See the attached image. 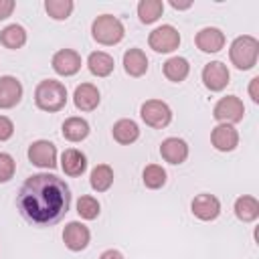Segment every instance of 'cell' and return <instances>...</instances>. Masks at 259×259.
Segmentation results:
<instances>
[{"instance_id": "f546056e", "label": "cell", "mask_w": 259, "mask_h": 259, "mask_svg": "<svg viewBox=\"0 0 259 259\" xmlns=\"http://www.w3.org/2000/svg\"><path fill=\"white\" fill-rule=\"evenodd\" d=\"M99 202H97V198H93V196H89V194H85V196H81L79 200H77V212H79V217L81 219H87V221H93V219H97L99 217Z\"/></svg>"}, {"instance_id": "277c9868", "label": "cell", "mask_w": 259, "mask_h": 259, "mask_svg": "<svg viewBox=\"0 0 259 259\" xmlns=\"http://www.w3.org/2000/svg\"><path fill=\"white\" fill-rule=\"evenodd\" d=\"M91 34H93V38L97 42L109 47V45H117L123 38L125 30H123V24L119 22V18H115L111 14H101V16H97L93 20Z\"/></svg>"}, {"instance_id": "83f0119b", "label": "cell", "mask_w": 259, "mask_h": 259, "mask_svg": "<svg viewBox=\"0 0 259 259\" xmlns=\"http://www.w3.org/2000/svg\"><path fill=\"white\" fill-rule=\"evenodd\" d=\"M142 180H144L146 188H152V190L162 188L166 184V170L162 166H158V164H150V166L144 168Z\"/></svg>"}, {"instance_id": "2e32d148", "label": "cell", "mask_w": 259, "mask_h": 259, "mask_svg": "<svg viewBox=\"0 0 259 259\" xmlns=\"http://www.w3.org/2000/svg\"><path fill=\"white\" fill-rule=\"evenodd\" d=\"M160 154L170 164H182L188 158V144L180 138H166L160 146Z\"/></svg>"}, {"instance_id": "7c38bea8", "label": "cell", "mask_w": 259, "mask_h": 259, "mask_svg": "<svg viewBox=\"0 0 259 259\" xmlns=\"http://www.w3.org/2000/svg\"><path fill=\"white\" fill-rule=\"evenodd\" d=\"M53 69L63 77H71L81 69V57L73 49H61L53 55Z\"/></svg>"}, {"instance_id": "30bf717a", "label": "cell", "mask_w": 259, "mask_h": 259, "mask_svg": "<svg viewBox=\"0 0 259 259\" xmlns=\"http://www.w3.org/2000/svg\"><path fill=\"white\" fill-rule=\"evenodd\" d=\"M190 208H192V214L196 219H200V221H214L221 214V202H219V198L214 194H206V192L194 196Z\"/></svg>"}, {"instance_id": "e0dca14e", "label": "cell", "mask_w": 259, "mask_h": 259, "mask_svg": "<svg viewBox=\"0 0 259 259\" xmlns=\"http://www.w3.org/2000/svg\"><path fill=\"white\" fill-rule=\"evenodd\" d=\"M99 91L95 85L91 83H81L77 89H75V95H73V101H75V107L81 109V111H93L97 105H99Z\"/></svg>"}, {"instance_id": "7402d4cb", "label": "cell", "mask_w": 259, "mask_h": 259, "mask_svg": "<svg viewBox=\"0 0 259 259\" xmlns=\"http://www.w3.org/2000/svg\"><path fill=\"white\" fill-rule=\"evenodd\" d=\"M87 67L95 77H107L113 71V57L103 53V51H95L89 55Z\"/></svg>"}, {"instance_id": "4dcf8cb0", "label": "cell", "mask_w": 259, "mask_h": 259, "mask_svg": "<svg viewBox=\"0 0 259 259\" xmlns=\"http://www.w3.org/2000/svg\"><path fill=\"white\" fill-rule=\"evenodd\" d=\"M16 172V162L10 154L0 152V182H8Z\"/></svg>"}, {"instance_id": "1f68e13d", "label": "cell", "mask_w": 259, "mask_h": 259, "mask_svg": "<svg viewBox=\"0 0 259 259\" xmlns=\"http://www.w3.org/2000/svg\"><path fill=\"white\" fill-rule=\"evenodd\" d=\"M12 134H14V123L6 115H0V142H6Z\"/></svg>"}, {"instance_id": "9c48e42d", "label": "cell", "mask_w": 259, "mask_h": 259, "mask_svg": "<svg viewBox=\"0 0 259 259\" xmlns=\"http://www.w3.org/2000/svg\"><path fill=\"white\" fill-rule=\"evenodd\" d=\"M89 239H91V233L83 223L71 221L63 229V243L71 251H83L89 245Z\"/></svg>"}, {"instance_id": "cb8c5ba5", "label": "cell", "mask_w": 259, "mask_h": 259, "mask_svg": "<svg viewBox=\"0 0 259 259\" xmlns=\"http://www.w3.org/2000/svg\"><path fill=\"white\" fill-rule=\"evenodd\" d=\"M188 71H190V65L184 57H172L164 63V75L174 83L184 81L188 77Z\"/></svg>"}, {"instance_id": "44dd1931", "label": "cell", "mask_w": 259, "mask_h": 259, "mask_svg": "<svg viewBox=\"0 0 259 259\" xmlns=\"http://www.w3.org/2000/svg\"><path fill=\"white\" fill-rule=\"evenodd\" d=\"M235 214L237 219H241L243 223H251L259 217V200L255 196H239L235 200Z\"/></svg>"}, {"instance_id": "ba28073f", "label": "cell", "mask_w": 259, "mask_h": 259, "mask_svg": "<svg viewBox=\"0 0 259 259\" xmlns=\"http://www.w3.org/2000/svg\"><path fill=\"white\" fill-rule=\"evenodd\" d=\"M28 160L38 168H55L57 166V148L49 140H36L28 148Z\"/></svg>"}, {"instance_id": "603a6c76", "label": "cell", "mask_w": 259, "mask_h": 259, "mask_svg": "<svg viewBox=\"0 0 259 259\" xmlns=\"http://www.w3.org/2000/svg\"><path fill=\"white\" fill-rule=\"evenodd\" d=\"M89 136V123L83 117H69L63 123V138L69 142H81Z\"/></svg>"}, {"instance_id": "e575fe53", "label": "cell", "mask_w": 259, "mask_h": 259, "mask_svg": "<svg viewBox=\"0 0 259 259\" xmlns=\"http://www.w3.org/2000/svg\"><path fill=\"white\" fill-rule=\"evenodd\" d=\"M99 259H123V255L117 251V249H107V251H103L101 253V257Z\"/></svg>"}, {"instance_id": "4316f807", "label": "cell", "mask_w": 259, "mask_h": 259, "mask_svg": "<svg viewBox=\"0 0 259 259\" xmlns=\"http://www.w3.org/2000/svg\"><path fill=\"white\" fill-rule=\"evenodd\" d=\"M164 12V4L162 0H142L138 4V16L144 24H152L156 22Z\"/></svg>"}, {"instance_id": "484cf974", "label": "cell", "mask_w": 259, "mask_h": 259, "mask_svg": "<svg viewBox=\"0 0 259 259\" xmlns=\"http://www.w3.org/2000/svg\"><path fill=\"white\" fill-rule=\"evenodd\" d=\"M0 42L6 49H20L26 42V30L20 24H8L0 32Z\"/></svg>"}, {"instance_id": "836d02e7", "label": "cell", "mask_w": 259, "mask_h": 259, "mask_svg": "<svg viewBox=\"0 0 259 259\" xmlns=\"http://www.w3.org/2000/svg\"><path fill=\"white\" fill-rule=\"evenodd\" d=\"M259 77H253L251 79V85H249V95H251V99L255 101V103H259Z\"/></svg>"}, {"instance_id": "52a82bcc", "label": "cell", "mask_w": 259, "mask_h": 259, "mask_svg": "<svg viewBox=\"0 0 259 259\" xmlns=\"http://www.w3.org/2000/svg\"><path fill=\"white\" fill-rule=\"evenodd\" d=\"M140 115H142V119L150 125V127H166L168 123H170V119H172V111H170V107L164 103V101H160V99H148L144 105H142V109H140Z\"/></svg>"}, {"instance_id": "ffe728a7", "label": "cell", "mask_w": 259, "mask_h": 259, "mask_svg": "<svg viewBox=\"0 0 259 259\" xmlns=\"http://www.w3.org/2000/svg\"><path fill=\"white\" fill-rule=\"evenodd\" d=\"M113 140L119 144H134L140 138V127L134 119H119L113 123Z\"/></svg>"}, {"instance_id": "4fadbf2b", "label": "cell", "mask_w": 259, "mask_h": 259, "mask_svg": "<svg viewBox=\"0 0 259 259\" xmlns=\"http://www.w3.org/2000/svg\"><path fill=\"white\" fill-rule=\"evenodd\" d=\"M210 142L219 152H233L239 146V132L231 123H219L210 134Z\"/></svg>"}, {"instance_id": "8992f818", "label": "cell", "mask_w": 259, "mask_h": 259, "mask_svg": "<svg viewBox=\"0 0 259 259\" xmlns=\"http://www.w3.org/2000/svg\"><path fill=\"white\" fill-rule=\"evenodd\" d=\"M148 45L156 53H172L180 45V32L172 24H162L150 32Z\"/></svg>"}, {"instance_id": "d590c367", "label": "cell", "mask_w": 259, "mask_h": 259, "mask_svg": "<svg viewBox=\"0 0 259 259\" xmlns=\"http://www.w3.org/2000/svg\"><path fill=\"white\" fill-rule=\"evenodd\" d=\"M170 6L176 8V10H184V8H190L192 2H176V0H170Z\"/></svg>"}, {"instance_id": "8fae6325", "label": "cell", "mask_w": 259, "mask_h": 259, "mask_svg": "<svg viewBox=\"0 0 259 259\" xmlns=\"http://www.w3.org/2000/svg\"><path fill=\"white\" fill-rule=\"evenodd\" d=\"M229 77H231L229 69L221 61H212V63L204 65V69H202V81H204L206 89H210V91H223L229 83Z\"/></svg>"}, {"instance_id": "d6986e66", "label": "cell", "mask_w": 259, "mask_h": 259, "mask_svg": "<svg viewBox=\"0 0 259 259\" xmlns=\"http://www.w3.org/2000/svg\"><path fill=\"white\" fill-rule=\"evenodd\" d=\"M123 69L132 77H142L148 71V57L142 49H127L123 53Z\"/></svg>"}, {"instance_id": "f1b7e54d", "label": "cell", "mask_w": 259, "mask_h": 259, "mask_svg": "<svg viewBox=\"0 0 259 259\" xmlns=\"http://www.w3.org/2000/svg\"><path fill=\"white\" fill-rule=\"evenodd\" d=\"M45 10L55 20H67L71 16V12H73V2L71 0H47L45 2Z\"/></svg>"}, {"instance_id": "5b68a950", "label": "cell", "mask_w": 259, "mask_h": 259, "mask_svg": "<svg viewBox=\"0 0 259 259\" xmlns=\"http://www.w3.org/2000/svg\"><path fill=\"white\" fill-rule=\"evenodd\" d=\"M212 115L217 121L221 123H237L243 119L245 115V105L243 101L237 97V95H227V97H221L212 109Z\"/></svg>"}, {"instance_id": "d4e9b609", "label": "cell", "mask_w": 259, "mask_h": 259, "mask_svg": "<svg viewBox=\"0 0 259 259\" xmlns=\"http://www.w3.org/2000/svg\"><path fill=\"white\" fill-rule=\"evenodd\" d=\"M89 182H91V188H93V190L105 192V190L113 184V170H111V166H107V164L95 166V168L91 170Z\"/></svg>"}, {"instance_id": "6da1fadb", "label": "cell", "mask_w": 259, "mask_h": 259, "mask_svg": "<svg viewBox=\"0 0 259 259\" xmlns=\"http://www.w3.org/2000/svg\"><path fill=\"white\" fill-rule=\"evenodd\" d=\"M16 206L30 225L51 227L69 212L71 190L57 174H32L22 182L16 194Z\"/></svg>"}, {"instance_id": "ac0fdd59", "label": "cell", "mask_w": 259, "mask_h": 259, "mask_svg": "<svg viewBox=\"0 0 259 259\" xmlns=\"http://www.w3.org/2000/svg\"><path fill=\"white\" fill-rule=\"evenodd\" d=\"M61 168L67 176H81L87 168V158H85L83 152H79L75 148H69L61 156Z\"/></svg>"}, {"instance_id": "5bb4252c", "label": "cell", "mask_w": 259, "mask_h": 259, "mask_svg": "<svg viewBox=\"0 0 259 259\" xmlns=\"http://www.w3.org/2000/svg\"><path fill=\"white\" fill-rule=\"evenodd\" d=\"M22 97V85L16 77L4 75L0 77V109L14 107Z\"/></svg>"}, {"instance_id": "d6a6232c", "label": "cell", "mask_w": 259, "mask_h": 259, "mask_svg": "<svg viewBox=\"0 0 259 259\" xmlns=\"http://www.w3.org/2000/svg\"><path fill=\"white\" fill-rule=\"evenodd\" d=\"M14 10V0H0V20L8 18Z\"/></svg>"}, {"instance_id": "3957f363", "label": "cell", "mask_w": 259, "mask_h": 259, "mask_svg": "<svg viewBox=\"0 0 259 259\" xmlns=\"http://www.w3.org/2000/svg\"><path fill=\"white\" fill-rule=\"evenodd\" d=\"M229 57L237 69H241V71L253 69L257 65V57H259V40L249 34L237 36L229 49Z\"/></svg>"}, {"instance_id": "9a60e30c", "label": "cell", "mask_w": 259, "mask_h": 259, "mask_svg": "<svg viewBox=\"0 0 259 259\" xmlns=\"http://www.w3.org/2000/svg\"><path fill=\"white\" fill-rule=\"evenodd\" d=\"M194 40L202 53H219L225 47V34H223V30H219L214 26H206V28L198 30Z\"/></svg>"}, {"instance_id": "7a4b0ae2", "label": "cell", "mask_w": 259, "mask_h": 259, "mask_svg": "<svg viewBox=\"0 0 259 259\" xmlns=\"http://www.w3.org/2000/svg\"><path fill=\"white\" fill-rule=\"evenodd\" d=\"M34 103L42 111H59L67 103V89L61 81L45 79L34 89Z\"/></svg>"}]
</instances>
